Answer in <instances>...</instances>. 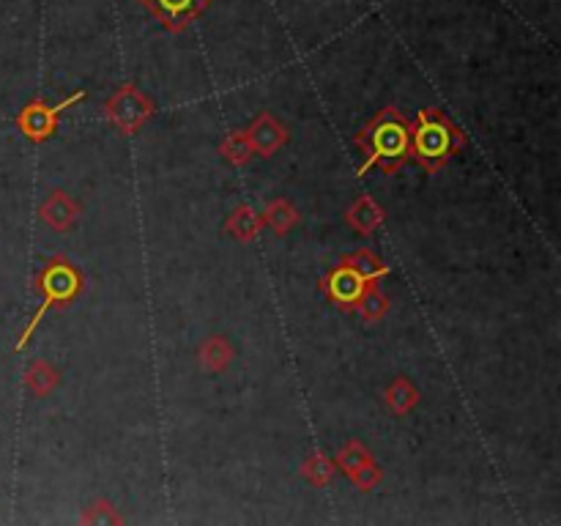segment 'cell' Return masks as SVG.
Here are the masks:
<instances>
[{"label":"cell","instance_id":"5bb4252c","mask_svg":"<svg viewBox=\"0 0 561 526\" xmlns=\"http://www.w3.org/2000/svg\"><path fill=\"white\" fill-rule=\"evenodd\" d=\"M353 308H359V313H362L364 318H378V315H384V310H386V299L381 297L378 291H373V288H367L364 297L359 299Z\"/></svg>","mask_w":561,"mask_h":526},{"label":"cell","instance_id":"7a4b0ae2","mask_svg":"<svg viewBox=\"0 0 561 526\" xmlns=\"http://www.w3.org/2000/svg\"><path fill=\"white\" fill-rule=\"evenodd\" d=\"M39 291L41 304L34 313V318L28 321V326H25V333L20 335L17 351H23L25 346H28V340L36 335V329H39V324L45 321V315L50 313L55 304L72 302V299L83 291V277H79V272L74 270L66 258H52L45 266V272L39 275Z\"/></svg>","mask_w":561,"mask_h":526},{"label":"cell","instance_id":"5b68a950","mask_svg":"<svg viewBox=\"0 0 561 526\" xmlns=\"http://www.w3.org/2000/svg\"><path fill=\"white\" fill-rule=\"evenodd\" d=\"M142 7L171 30L187 28L192 20H198L205 12L211 0H140Z\"/></svg>","mask_w":561,"mask_h":526},{"label":"cell","instance_id":"9c48e42d","mask_svg":"<svg viewBox=\"0 0 561 526\" xmlns=\"http://www.w3.org/2000/svg\"><path fill=\"white\" fill-rule=\"evenodd\" d=\"M41 217L50 223V228L66 230L74 223V217H77V203L66 192H52L47 198L45 209H41Z\"/></svg>","mask_w":561,"mask_h":526},{"label":"cell","instance_id":"8992f818","mask_svg":"<svg viewBox=\"0 0 561 526\" xmlns=\"http://www.w3.org/2000/svg\"><path fill=\"white\" fill-rule=\"evenodd\" d=\"M373 283L375 280H370V277H364L362 272L353 270L351 263H342V266H337V270L326 277L324 288H326V293H329L332 302L351 304L353 308V304L364 297V291H367Z\"/></svg>","mask_w":561,"mask_h":526},{"label":"cell","instance_id":"3957f363","mask_svg":"<svg viewBox=\"0 0 561 526\" xmlns=\"http://www.w3.org/2000/svg\"><path fill=\"white\" fill-rule=\"evenodd\" d=\"M460 143H463L460 132L438 110H422L420 118H416L414 135H411V149H414L416 160L427 171L441 167L447 162V156L452 154L454 146Z\"/></svg>","mask_w":561,"mask_h":526},{"label":"cell","instance_id":"52a82bcc","mask_svg":"<svg viewBox=\"0 0 561 526\" xmlns=\"http://www.w3.org/2000/svg\"><path fill=\"white\" fill-rule=\"evenodd\" d=\"M108 115L124 132H135L137 126L151 115V104H148V99H142L135 88L124 86L119 88V93H115L113 99H110Z\"/></svg>","mask_w":561,"mask_h":526},{"label":"cell","instance_id":"6da1fadb","mask_svg":"<svg viewBox=\"0 0 561 526\" xmlns=\"http://www.w3.org/2000/svg\"><path fill=\"white\" fill-rule=\"evenodd\" d=\"M357 143L362 146L364 156H367L359 167V176H364L373 167H384L386 173H395L397 165L409 156L411 126L395 108H386L359 132Z\"/></svg>","mask_w":561,"mask_h":526},{"label":"cell","instance_id":"277c9868","mask_svg":"<svg viewBox=\"0 0 561 526\" xmlns=\"http://www.w3.org/2000/svg\"><path fill=\"white\" fill-rule=\"evenodd\" d=\"M86 97H88L86 91H77V93H72L68 99H63L61 104H47V102H41V99L25 104L17 115L20 132H23L28 140H34V143H45V140H50L52 135H55L58 121H61L63 110L72 108V104H77V102H83Z\"/></svg>","mask_w":561,"mask_h":526},{"label":"cell","instance_id":"30bf717a","mask_svg":"<svg viewBox=\"0 0 561 526\" xmlns=\"http://www.w3.org/2000/svg\"><path fill=\"white\" fill-rule=\"evenodd\" d=\"M348 220H351V225L359 234H370L381 223V209L375 206L373 198H359L357 206L348 212Z\"/></svg>","mask_w":561,"mask_h":526},{"label":"cell","instance_id":"ba28073f","mask_svg":"<svg viewBox=\"0 0 561 526\" xmlns=\"http://www.w3.org/2000/svg\"><path fill=\"white\" fill-rule=\"evenodd\" d=\"M285 140H288V135H285L283 126H279L269 113H263L261 118L252 124L250 135H247V143H250V149L258 151L261 156H272L274 151L285 143Z\"/></svg>","mask_w":561,"mask_h":526},{"label":"cell","instance_id":"4fadbf2b","mask_svg":"<svg viewBox=\"0 0 561 526\" xmlns=\"http://www.w3.org/2000/svg\"><path fill=\"white\" fill-rule=\"evenodd\" d=\"M227 360H230V351H227V346L222 343L220 338L209 340L203 349V362L209 371H222V367L227 365Z\"/></svg>","mask_w":561,"mask_h":526},{"label":"cell","instance_id":"9a60e30c","mask_svg":"<svg viewBox=\"0 0 561 526\" xmlns=\"http://www.w3.org/2000/svg\"><path fill=\"white\" fill-rule=\"evenodd\" d=\"M266 220H269V223H272V228L277 230V234H285V230H288L290 225H294L296 214L290 212V206H288V203H285V201H279V203H274L272 209H269Z\"/></svg>","mask_w":561,"mask_h":526},{"label":"cell","instance_id":"8fae6325","mask_svg":"<svg viewBox=\"0 0 561 526\" xmlns=\"http://www.w3.org/2000/svg\"><path fill=\"white\" fill-rule=\"evenodd\" d=\"M55 384H58V376H55V371L47 365V362H36V365L30 367L28 387L34 389L36 394H47L52 387H55Z\"/></svg>","mask_w":561,"mask_h":526},{"label":"cell","instance_id":"7c38bea8","mask_svg":"<svg viewBox=\"0 0 561 526\" xmlns=\"http://www.w3.org/2000/svg\"><path fill=\"white\" fill-rule=\"evenodd\" d=\"M389 403L395 406L397 414H406L416 403V392L406 378H397L395 387L389 389Z\"/></svg>","mask_w":561,"mask_h":526}]
</instances>
